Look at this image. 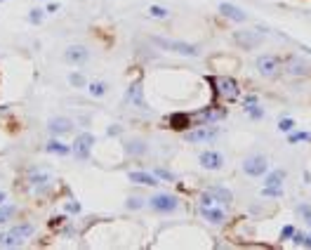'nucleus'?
I'll return each instance as SVG.
<instances>
[{
    "label": "nucleus",
    "mask_w": 311,
    "mask_h": 250,
    "mask_svg": "<svg viewBox=\"0 0 311 250\" xmlns=\"http://www.w3.org/2000/svg\"><path fill=\"white\" fill-rule=\"evenodd\" d=\"M144 201H146V198L132 196V198H130V201H127V208H130V210H137V208H142V206H144Z\"/></svg>",
    "instance_id": "obj_36"
},
{
    "label": "nucleus",
    "mask_w": 311,
    "mask_h": 250,
    "mask_svg": "<svg viewBox=\"0 0 311 250\" xmlns=\"http://www.w3.org/2000/svg\"><path fill=\"white\" fill-rule=\"evenodd\" d=\"M198 163L203 170H222L224 168V156L219 151H203L198 156Z\"/></svg>",
    "instance_id": "obj_10"
},
{
    "label": "nucleus",
    "mask_w": 311,
    "mask_h": 250,
    "mask_svg": "<svg viewBox=\"0 0 311 250\" xmlns=\"http://www.w3.org/2000/svg\"><path fill=\"white\" fill-rule=\"evenodd\" d=\"M149 206H151V210H156V213L168 215V213H175L179 208V198L175 196V194L158 191V194H153V196L149 198Z\"/></svg>",
    "instance_id": "obj_3"
},
{
    "label": "nucleus",
    "mask_w": 311,
    "mask_h": 250,
    "mask_svg": "<svg viewBox=\"0 0 311 250\" xmlns=\"http://www.w3.org/2000/svg\"><path fill=\"white\" fill-rule=\"evenodd\" d=\"M283 179H285V170H274L264 177V187H283Z\"/></svg>",
    "instance_id": "obj_22"
},
{
    "label": "nucleus",
    "mask_w": 311,
    "mask_h": 250,
    "mask_svg": "<svg viewBox=\"0 0 311 250\" xmlns=\"http://www.w3.org/2000/svg\"><path fill=\"white\" fill-rule=\"evenodd\" d=\"M123 149L127 156H144V153L149 151V146H146L144 139H130V142L123 144Z\"/></svg>",
    "instance_id": "obj_19"
},
{
    "label": "nucleus",
    "mask_w": 311,
    "mask_h": 250,
    "mask_svg": "<svg viewBox=\"0 0 311 250\" xmlns=\"http://www.w3.org/2000/svg\"><path fill=\"white\" fill-rule=\"evenodd\" d=\"M153 45H158L160 50H168V52H175V54H182V57H198L201 50L198 45H191V43H184V40H170V38H151Z\"/></svg>",
    "instance_id": "obj_1"
},
{
    "label": "nucleus",
    "mask_w": 311,
    "mask_h": 250,
    "mask_svg": "<svg viewBox=\"0 0 311 250\" xmlns=\"http://www.w3.org/2000/svg\"><path fill=\"white\" fill-rule=\"evenodd\" d=\"M62 222H66V217H54V220H52L50 224H52V227H59Z\"/></svg>",
    "instance_id": "obj_41"
},
{
    "label": "nucleus",
    "mask_w": 311,
    "mask_h": 250,
    "mask_svg": "<svg viewBox=\"0 0 311 250\" xmlns=\"http://www.w3.org/2000/svg\"><path fill=\"white\" fill-rule=\"evenodd\" d=\"M297 213L302 215L304 222L311 227V206H307V203H300V206H297Z\"/></svg>",
    "instance_id": "obj_34"
},
{
    "label": "nucleus",
    "mask_w": 311,
    "mask_h": 250,
    "mask_svg": "<svg viewBox=\"0 0 311 250\" xmlns=\"http://www.w3.org/2000/svg\"><path fill=\"white\" fill-rule=\"evenodd\" d=\"M45 151H47V153H54V156H71V153H73V146H69V144L59 142V139L54 137V139H50V142L45 144Z\"/></svg>",
    "instance_id": "obj_18"
},
{
    "label": "nucleus",
    "mask_w": 311,
    "mask_h": 250,
    "mask_svg": "<svg viewBox=\"0 0 311 250\" xmlns=\"http://www.w3.org/2000/svg\"><path fill=\"white\" fill-rule=\"evenodd\" d=\"M205 191H207L210 198H212L214 203H219V206H231V203H233L231 189H226V187H210V189H205Z\"/></svg>",
    "instance_id": "obj_16"
},
{
    "label": "nucleus",
    "mask_w": 311,
    "mask_h": 250,
    "mask_svg": "<svg viewBox=\"0 0 311 250\" xmlns=\"http://www.w3.org/2000/svg\"><path fill=\"white\" fill-rule=\"evenodd\" d=\"M170 127L187 132L189 127H191V116H189V114H175V116H170Z\"/></svg>",
    "instance_id": "obj_20"
},
{
    "label": "nucleus",
    "mask_w": 311,
    "mask_h": 250,
    "mask_svg": "<svg viewBox=\"0 0 311 250\" xmlns=\"http://www.w3.org/2000/svg\"><path fill=\"white\" fill-rule=\"evenodd\" d=\"M69 83H71V85H76V88H88V81H85V76H83V73H78V71L69 73Z\"/></svg>",
    "instance_id": "obj_29"
},
{
    "label": "nucleus",
    "mask_w": 311,
    "mask_h": 250,
    "mask_svg": "<svg viewBox=\"0 0 311 250\" xmlns=\"http://www.w3.org/2000/svg\"><path fill=\"white\" fill-rule=\"evenodd\" d=\"M295 125H297L295 123V118H281V121H278V130L288 134V132H293L295 130Z\"/></svg>",
    "instance_id": "obj_30"
},
{
    "label": "nucleus",
    "mask_w": 311,
    "mask_h": 250,
    "mask_svg": "<svg viewBox=\"0 0 311 250\" xmlns=\"http://www.w3.org/2000/svg\"><path fill=\"white\" fill-rule=\"evenodd\" d=\"M217 12H219L224 19H231V21H245V19H248V14H245L238 5H233V2H219Z\"/></svg>",
    "instance_id": "obj_14"
},
{
    "label": "nucleus",
    "mask_w": 311,
    "mask_h": 250,
    "mask_svg": "<svg viewBox=\"0 0 311 250\" xmlns=\"http://www.w3.org/2000/svg\"><path fill=\"white\" fill-rule=\"evenodd\" d=\"M28 182H31L33 187L47 184V182H50V172H47V170H31V172H28Z\"/></svg>",
    "instance_id": "obj_23"
},
{
    "label": "nucleus",
    "mask_w": 311,
    "mask_h": 250,
    "mask_svg": "<svg viewBox=\"0 0 311 250\" xmlns=\"http://www.w3.org/2000/svg\"><path fill=\"white\" fill-rule=\"evenodd\" d=\"M43 17H45V9H31V12H28V21H31V24H40V21H43Z\"/></svg>",
    "instance_id": "obj_33"
},
{
    "label": "nucleus",
    "mask_w": 311,
    "mask_h": 250,
    "mask_svg": "<svg viewBox=\"0 0 311 250\" xmlns=\"http://www.w3.org/2000/svg\"><path fill=\"white\" fill-rule=\"evenodd\" d=\"M245 114H248L250 118H264V109L259 107L257 102H252V104H245Z\"/></svg>",
    "instance_id": "obj_26"
},
{
    "label": "nucleus",
    "mask_w": 311,
    "mask_h": 250,
    "mask_svg": "<svg viewBox=\"0 0 311 250\" xmlns=\"http://www.w3.org/2000/svg\"><path fill=\"white\" fill-rule=\"evenodd\" d=\"M233 40H236L243 50H252L255 45L262 43V33H255V31H238V33L233 36Z\"/></svg>",
    "instance_id": "obj_15"
},
{
    "label": "nucleus",
    "mask_w": 311,
    "mask_h": 250,
    "mask_svg": "<svg viewBox=\"0 0 311 250\" xmlns=\"http://www.w3.org/2000/svg\"><path fill=\"white\" fill-rule=\"evenodd\" d=\"M120 130H123L120 125H111V127H108V134H111V137H116V134H120Z\"/></svg>",
    "instance_id": "obj_38"
},
{
    "label": "nucleus",
    "mask_w": 311,
    "mask_h": 250,
    "mask_svg": "<svg viewBox=\"0 0 311 250\" xmlns=\"http://www.w3.org/2000/svg\"><path fill=\"white\" fill-rule=\"evenodd\" d=\"M212 85H214L217 97H222V99H236L240 95L238 83L233 81V78H229V76H217V78H212Z\"/></svg>",
    "instance_id": "obj_5"
},
{
    "label": "nucleus",
    "mask_w": 311,
    "mask_h": 250,
    "mask_svg": "<svg viewBox=\"0 0 311 250\" xmlns=\"http://www.w3.org/2000/svg\"><path fill=\"white\" fill-rule=\"evenodd\" d=\"M71 146H73V156H76L78 161H88L90 151H92V146H95V134L92 132H80Z\"/></svg>",
    "instance_id": "obj_7"
},
{
    "label": "nucleus",
    "mask_w": 311,
    "mask_h": 250,
    "mask_svg": "<svg viewBox=\"0 0 311 250\" xmlns=\"http://www.w3.org/2000/svg\"><path fill=\"white\" fill-rule=\"evenodd\" d=\"M240 168H243V172L248 177H259V175H264L269 170V161H267V156H262V153H250V156L243 158Z\"/></svg>",
    "instance_id": "obj_4"
},
{
    "label": "nucleus",
    "mask_w": 311,
    "mask_h": 250,
    "mask_svg": "<svg viewBox=\"0 0 311 250\" xmlns=\"http://www.w3.org/2000/svg\"><path fill=\"white\" fill-rule=\"evenodd\" d=\"M304 246H307V248H311V234H309V236H304Z\"/></svg>",
    "instance_id": "obj_43"
},
{
    "label": "nucleus",
    "mask_w": 311,
    "mask_h": 250,
    "mask_svg": "<svg viewBox=\"0 0 311 250\" xmlns=\"http://www.w3.org/2000/svg\"><path fill=\"white\" fill-rule=\"evenodd\" d=\"M127 177H130V182L144 184V187H156V184H158V177H156L153 172H142V170H137V172H130Z\"/></svg>",
    "instance_id": "obj_17"
},
{
    "label": "nucleus",
    "mask_w": 311,
    "mask_h": 250,
    "mask_svg": "<svg viewBox=\"0 0 311 250\" xmlns=\"http://www.w3.org/2000/svg\"><path fill=\"white\" fill-rule=\"evenodd\" d=\"M217 137H219V127H214V125H198L196 130H187V132H184V139L191 144L212 142Z\"/></svg>",
    "instance_id": "obj_6"
},
{
    "label": "nucleus",
    "mask_w": 311,
    "mask_h": 250,
    "mask_svg": "<svg viewBox=\"0 0 311 250\" xmlns=\"http://www.w3.org/2000/svg\"><path fill=\"white\" fill-rule=\"evenodd\" d=\"M252 102H257V97H255V95H250V97H245V104H252Z\"/></svg>",
    "instance_id": "obj_42"
},
{
    "label": "nucleus",
    "mask_w": 311,
    "mask_h": 250,
    "mask_svg": "<svg viewBox=\"0 0 311 250\" xmlns=\"http://www.w3.org/2000/svg\"><path fill=\"white\" fill-rule=\"evenodd\" d=\"M295 232H297V229H295L293 224H285L283 229H281V241H290L295 236Z\"/></svg>",
    "instance_id": "obj_35"
},
{
    "label": "nucleus",
    "mask_w": 311,
    "mask_h": 250,
    "mask_svg": "<svg viewBox=\"0 0 311 250\" xmlns=\"http://www.w3.org/2000/svg\"><path fill=\"white\" fill-rule=\"evenodd\" d=\"M293 243H297V246H304V234H300V232H295V236L290 239Z\"/></svg>",
    "instance_id": "obj_37"
},
{
    "label": "nucleus",
    "mask_w": 311,
    "mask_h": 250,
    "mask_svg": "<svg viewBox=\"0 0 311 250\" xmlns=\"http://www.w3.org/2000/svg\"><path fill=\"white\" fill-rule=\"evenodd\" d=\"M198 213H201V217H203L205 222H210V224H222L226 220V213L219 206H198Z\"/></svg>",
    "instance_id": "obj_11"
},
{
    "label": "nucleus",
    "mask_w": 311,
    "mask_h": 250,
    "mask_svg": "<svg viewBox=\"0 0 311 250\" xmlns=\"http://www.w3.org/2000/svg\"><path fill=\"white\" fill-rule=\"evenodd\" d=\"M31 234H33V224H28V222L17 224V227H12L7 234L0 236V246H2V248H17L19 243L24 241V239H28Z\"/></svg>",
    "instance_id": "obj_2"
},
{
    "label": "nucleus",
    "mask_w": 311,
    "mask_h": 250,
    "mask_svg": "<svg viewBox=\"0 0 311 250\" xmlns=\"http://www.w3.org/2000/svg\"><path fill=\"white\" fill-rule=\"evenodd\" d=\"M153 175H156L158 179H163V182H175V175H172L168 168H160V165L153 170Z\"/></svg>",
    "instance_id": "obj_31"
},
{
    "label": "nucleus",
    "mask_w": 311,
    "mask_h": 250,
    "mask_svg": "<svg viewBox=\"0 0 311 250\" xmlns=\"http://www.w3.org/2000/svg\"><path fill=\"white\" fill-rule=\"evenodd\" d=\"M106 90H108V85L106 83H102V81H95V83H90L88 85V92L92 95V97H104L106 95Z\"/></svg>",
    "instance_id": "obj_24"
},
{
    "label": "nucleus",
    "mask_w": 311,
    "mask_h": 250,
    "mask_svg": "<svg viewBox=\"0 0 311 250\" xmlns=\"http://www.w3.org/2000/svg\"><path fill=\"white\" fill-rule=\"evenodd\" d=\"M262 196H267V198H281V196H283V187H264V189H262Z\"/></svg>",
    "instance_id": "obj_32"
},
{
    "label": "nucleus",
    "mask_w": 311,
    "mask_h": 250,
    "mask_svg": "<svg viewBox=\"0 0 311 250\" xmlns=\"http://www.w3.org/2000/svg\"><path fill=\"white\" fill-rule=\"evenodd\" d=\"M5 198H7V196H5V191H0V206L5 203Z\"/></svg>",
    "instance_id": "obj_44"
},
{
    "label": "nucleus",
    "mask_w": 311,
    "mask_h": 250,
    "mask_svg": "<svg viewBox=\"0 0 311 250\" xmlns=\"http://www.w3.org/2000/svg\"><path fill=\"white\" fill-rule=\"evenodd\" d=\"M80 206L78 203H66V213H78Z\"/></svg>",
    "instance_id": "obj_39"
},
{
    "label": "nucleus",
    "mask_w": 311,
    "mask_h": 250,
    "mask_svg": "<svg viewBox=\"0 0 311 250\" xmlns=\"http://www.w3.org/2000/svg\"><path fill=\"white\" fill-rule=\"evenodd\" d=\"M64 59H66V64L80 66V64H85L90 59V50L85 45H69L66 52H64Z\"/></svg>",
    "instance_id": "obj_9"
},
{
    "label": "nucleus",
    "mask_w": 311,
    "mask_h": 250,
    "mask_svg": "<svg viewBox=\"0 0 311 250\" xmlns=\"http://www.w3.org/2000/svg\"><path fill=\"white\" fill-rule=\"evenodd\" d=\"M226 116L224 109H217V107H210V109H203L201 114H196V123L198 125H214L217 121H222Z\"/></svg>",
    "instance_id": "obj_13"
},
{
    "label": "nucleus",
    "mask_w": 311,
    "mask_h": 250,
    "mask_svg": "<svg viewBox=\"0 0 311 250\" xmlns=\"http://www.w3.org/2000/svg\"><path fill=\"white\" fill-rule=\"evenodd\" d=\"M14 213H17V208L14 206H5V203H2V206H0V224H5L7 220H12V215Z\"/></svg>",
    "instance_id": "obj_28"
},
{
    "label": "nucleus",
    "mask_w": 311,
    "mask_h": 250,
    "mask_svg": "<svg viewBox=\"0 0 311 250\" xmlns=\"http://www.w3.org/2000/svg\"><path fill=\"white\" fill-rule=\"evenodd\" d=\"M0 2H5V0H0Z\"/></svg>",
    "instance_id": "obj_45"
},
{
    "label": "nucleus",
    "mask_w": 311,
    "mask_h": 250,
    "mask_svg": "<svg viewBox=\"0 0 311 250\" xmlns=\"http://www.w3.org/2000/svg\"><path fill=\"white\" fill-rule=\"evenodd\" d=\"M285 71L290 73V76H307L309 73V64H304L302 59H290Z\"/></svg>",
    "instance_id": "obj_21"
},
{
    "label": "nucleus",
    "mask_w": 311,
    "mask_h": 250,
    "mask_svg": "<svg viewBox=\"0 0 311 250\" xmlns=\"http://www.w3.org/2000/svg\"><path fill=\"white\" fill-rule=\"evenodd\" d=\"M281 71V62L274 54H259L257 57V73L262 78H276Z\"/></svg>",
    "instance_id": "obj_8"
},
{
    "label": "nucleus",
    "mask_w": 311,
    "mask_h": 250,
    "mask_svg": "<svg viewBox=\"0 0 311 250\" xmlns=\"http://www.w3.org/2000/svg\"><path fill=\"white\" fill-rule=\"evenodd\" d=\"M149 17L151 19H168L170 9L163 7V5H151V7H149Z\"/></svg>",
    "instance_id": "obj_25"
},
{
    "label": "nucleus",
    "mask_w": 311,
    "mask_h": 250,
    "mask_svg": "<svg viewBox=\"0 0 311 250\" xmlns=\"http://www.w3.org/2000/svg\"><path fill=\"white\" fill-rule=\"evenodd\" d=\"M288 142L290 144H300V142H311V132H288Z\"/></svg>",
    "instance_id": "obj_27"
},
{
    "label": "nucleus",
    "mask_w": 311,
    "mask_h": 250,
    "mask_svg": "<svg viewBox=\"0 0 311 250\" xmlns=\"http://www.w3.org/2000/svg\"><path fill=\"white\" fill-rule=\"evenodd\" d=\"M57 9H59V5H57V2H47L45 12H57Z\"/></svg>",
    "instance_id": "obj_40"
},
{
    "label": "nucleus",
    "mask_w": 311,
    "mask_h": 250,
    "mask_svg": "<svg viewBox=\"0 0 311 250\" xmlns=\"http://www.w3.org/2000/svg\"><path fill=\"white\" fill-rule=\"evenodd\" d=\"M47 132L52 137H64V134L73 132V121L71 118H52L47 123Z\"/></svg>",
    "instance_id": "obj_12"
}]
</instances>
